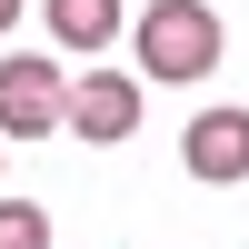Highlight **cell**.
<instances>
[{
    "instance_id": "cell-1",
    "label": "cell",
    "mask_w": 249,
    "mask_h": 249,
    "mask_svg": "<svg viewBox=\"0 0 249 249\" xmlns=\"http://www.w3.org/2000/svg\"><path fill=\"white\" fill-rule=\"evenodd\" d=\"M130 50H140V80H210L219 70V50H230V30H219V10L210 0H150L140 10V30H130Z\"/></svg>"
},
{
    "instance_id": "cell-2",
    "label": "cell",
    "mask_w": 249,
    "mask_h": 249,
    "mask_svg": "<svg viewBox=\"0 0 249 249\" xmlns=\"http://www.w3.org/2000/svg\"><path fill=\"white\" fill-rule=\"evenodd\" d=\"M60 110H70L60 60H30V50L0 60V140H50V130H60Z\"/></svg>"
},
{
    "instance_id": "cell-3",
    "label": "cell",
    "mask_w": 249,
    "mask_h": 249,
    "mask_svg": "<svg viewBox=\"0 0 249 249\" xmlns=\"http://www.w3.org/2000/svg\"><path fill=\"white\" fill-rule=\"evenodd\" d=\"M140 110H150V80H140V70H90V80H70L60 130H80V140H130Z\"/></svg>"
},
{
    "instance_id": "cell-4",
    "label": "cell",
    "mask_w": 249,
    "mask_h": 249,
    "mask_svg": "<svg viewBox=\"0 0 249 249\" xmlns=\"http://www.w3.org/2000/svg\"><path fill=\"white\" fill-rule=\"evenodd\" d=\"M179 170L210 179V190L249 179V110H199L190 130H179Z\"/></svg>"
},
{
    "instance_id": "cell-5",
    "label": "cell",
    "mask_w": 249,
    "mask_h": 249,
    "mask_svg": "<svg viewBox=\"0 0 249 249\" xmlns=\"http://www.w3.org/2000/svg\"><path fill=\"white\" fill-rule=\"evenodd\" d=\"M50 40H60V50H110V40H120V0H50Z\"/></svg>"
},
{
    "instance_id": "cell-6",
    "label": "cell",
    "mask_w": 249,
    "mask_h": 249,
    "mask_svg": "<svg viewBox=\"0 0 249 249\" xmlns=\"http://www.w3.org/2000/svg\"><path fill=\"white\" fill-rule=\"evenodd\" d=\"M0 249H50V210L40 199H0Z\"/></svg>"
},
{
    "instance_id": "cell-7",
    "label": "cell",
    "mask_w": 249,
    "mask_h": 249,
    "mask_svg": "<svg viewBox=\"0 0 249 249\" xmlns=\"http://www.w3.org/2000/svg\"><path fill=\"white\" fill-rule=\"evenodd\" d=\"M20 10H30V0H0V40H10V20H20Z\"/></svg>"
}]
</instances>
